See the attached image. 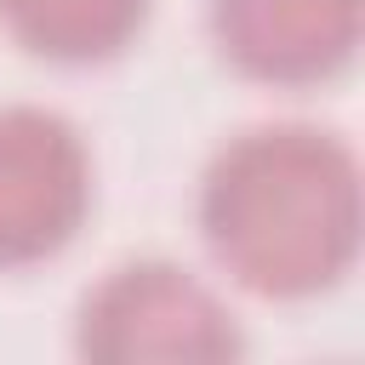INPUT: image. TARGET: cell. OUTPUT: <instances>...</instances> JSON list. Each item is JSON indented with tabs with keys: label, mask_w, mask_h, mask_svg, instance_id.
<instances>
[{
	"label": "cell",
	"mask_w": 365,
	"mask_h": 365,
	"mask_svg": "<svg viewBox=\"0 0 365 365\" xmlns=\"http://www.w3.org/2000/svg\"><path fill=\"white\" fill-rule=\"evenodd\" d=\"M154 0H0L6 40L51 68L120 63L148 34Z\"/></svg>",
	"instance_id": "cell-5"
},
{
	"label": "cell",
	"mask_w": 365,
	"mask_h": 365,
	"mask_svg": "<svg viewBox=\"0 0 365 365\" xmlns=\"http://www.w3.org/2000/svg\"><path fill=\"white\" fill-rule=\"evenodd\" d=\"M194 228L228 285L262 302H314L359 262V154L314 120L245 125L211 148L194 188Z\"/></svg>",
	"instance_id": "cell-1"
},
{
	"label": "cell",
	"mask_w": 365,
	"mask_h": 365,
	"mask_svg": "<svg viewBox=\"0 0 365 365\" xmlns=\"http://www.w3.org/2000/svg\"><path fill=\"white\" fill-rule=\"evenodd\" d=\"M97 165L86 131L46 103L0 108V274L57 262L91 222Z\"/></svg>",
	"instance_id": "cell-3"
},
{
	"label": "cell",
	"mask_w": 365,
	"mask_h": 365,
	"mask_svg": "<svg viewBox=\"0 0 365 365\" xmlns=\"http://www.w3.org/2000/svg\"><path fill=\"white\" fill-rule=\"evenodd\" d=\"M217 57L268 91H314L354 68L365 0H205Z\"/></svg>",
	"instance_id": "cell-4"
},
{
	"label": "cell",
	"mask_w": 365,
	"mask_h": 365,
	"mask_svg": "<svg viewBox=\"0 0 365 365\" xmlns=\"http://www.w3.org/2000/svg\"><path fill=\"white\" fill-rule=\"evenodd\" d=\"M68 331L74 354L97 365H217L245 354L228 297L171 257L114 262L80 291Z\"/></svg>",
	"instance_id": "cell-2"
}]
</instances>
